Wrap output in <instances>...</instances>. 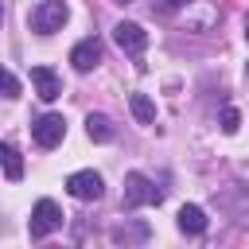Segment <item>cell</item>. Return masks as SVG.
I'll return each mask as SVG.
<instances>
[{
    "label": "cell",
    "instance_id": "cell-9",
    "mask_svg": "<svg viewBox=\"0 0 249 249\" xmlns=\"http://www.w3.org/2000/svg\"><path fill=\"white\" fill-rule=\"evenodd\" d=\"M70 62H74V70H82V74L93 70V66L101 62V43H97V39H82V43L70 51Z\"/></svg>",
    "mask_w": 249,
    "mask_h": 249
},
{
    "label": "cell",
    "instance_id": "cell-6",
    "mask_svg": "<svg viewBox=\"0 0 249 249\" xmlns=\"http://www.w3.org/2000/svg\"><path fill=\"white\" fill-rule=\"evenodd\" d=\"M183 19H187V31H210L218 23V4L214 0H187Z\"/></svg>",
    "mask_w": 249,
    "mask_h": 249
},
{
    "label": "cell",
    "instance_id": "cell-5",
    "mask_svg": "<svg viewBox=\"0 0 249 249\" xmlns=\"http://www.w3.org/2000/svg\"><path fill=\"white\" fill-rule=\"evenodd\" d=\"M66 191H70L74 198H82V202H97L101 191H105V183H101L97 171H74V175L66 179Z\"/></svg>",
    "mask_w": 249,
    "mask_h": 249
},
{
    "label": "cell",
    "instance_id": "cell-14",
    "mask_svg": "<svg viewBox=\"0 0 249 249\" xmlns=\"http://www.w3.org/2000/svg\"><path fill=\"white\" fill-rule=\"evenodd\" d=\"M128 109H132V117H136L140 124H152V121H156V105H152V97H144V93H132V97H128Z\"/></svg>",
    "mask_w": 249,
    "mask_h": 249
},
{
    "label": "cell",
    "instance_id": "cell-21",
    "mask_svg": "<svg viewBox=\"0 0 249 249\" xmlns=\"http://www.w3.org/2000/svg\"><path fill=\"white\" fill-rule=\"evenodd\" d=\"M245 74H249V66H245Z\"/></svg>",
    "mask_w": 249,
    "mask_h": 249
},
{
    "label": "cell",
    "instance_id": "cell-1",
    "mask_svg": "<svg viewBox=\"0 0 249 249\" xmlns=\"http://www.w3.org/2000/svg\"><path fill=\"white\" fill-rule=\"evenodd\" d=\"M160 198H163V191H156V183L148 175H140V171L124 175V198H121L124 210H136V206H148V202H160Z\"/></svg>",
    "mask_w": 249,
    "mask_h": 249
},
{
    "label": "cell",
    "instance_id": "cell-4",
    "mask_svg": "<svg viewBox=\"0 0 249 249\" xmlns=\"http://www.w3.org/2000/svg\"><path fill=\"white\" fill-rule=\"evenodd\" d=\"M31 136H35L39 148H54V144H62V136H66V121H62L58 113H47V117H39V121L31 124Z\"/></svg>",
    "mask_w": 249,
    "mask_h": 249
},
{
    "label": "cell",
    "instance_id": "cell-3",
    "mask_svg": "<svg viewBox=\"0 0 249 249\" xmlns=\"http://www.w3.org/2000/svg\"><path fill=\"white\" fill-rule=\"evenodd\" d=\"M58 226H62V210H58V202L39 198L35 210H31V237H47V233H54Z\"/></svg>",
    "mask_w": 249,
    "mask_h": 249
},
{
    "label": "cell",
    "instance_id": "cell-7",
    "mask_svg": "<svg viewBox=\"0 0 249 249\" xmlns=\"http://www.w3.org/2000/svg\"><path fill=\"white\" fill-rule=\"evenodd\" d=\"M113 39H117V47L124 54H144V47H148V31L140 23H117L113 27Z\"/></svg>",
    "mask_w": 249,
    "mask_h": 249
},
{
    "label": "cell",
    "instance_id": "cell-19",
    "mask_svg": "<svg viewBox=\"0 0 249 249\" xmlns=\"http://www.w3.org/2000/svg\"><path fill=\"white\" fill-rule=\"evenodd\" d=\"M245 39H249V16H245Z\"/></svg>",
    "mask_w": 249,
    "mask_h": 249
},
{
    "label": "cell",
    "instance_id": "cell-20",
    "mask_svg": "<svg viewBox=\"0 0 249 249\" xmlns=\"http://www.w3.org/2000/svg\"><path fill=\"white\" fill-rule=\"evenodd\" d=\"M117 4H128V0H117Z\"/></svg>",
    "mask_w": 249,
    "mask_h": 249
},
{
    "label": "cell",
    "instance_id": "cell-2",
    "mask_svg": "<svg viewBox=\"0 0 249 249\" xmlns=\"http://www.w3.org/2000/svg\"><path fill=\"white\" fill-rule=\"evenodd\" d=\"M66 16H70V8H66L62 0H39L35 12H31V27H35L39 35H51V31H58V27L66 23Z\"/></svg>",
    "mask_w": 249,
    "mask_h": 249
},
{
    "label": "cell",
    "instance_id": "cell-15",
    "mask_svg": "<svg viewBox=\"0 0 249 249\" xmlns=\"http://www.w3.org/2000/svg\"><path fill=\"white\" fill-rule=\"evenodd\" d=\"M86 132H89V140H113V121L101 117V113H89L86 117Z\"/></svg>",
    "mask_w": 249,
    "mask_h": 249
},
{
    "label": "cell",
    "instance_id": "cell-16",
    "mask_svg": "<svg viewBox=\"0 0 249 249\" xmlns=\"http://www.w3.org/2000/svg\"><path fill=\"white\" fill-rule=\"evenodd\" d=\"M237 128H241V113H237V109H222V132L233 136Z\"/></svg>",
    "mask_w": 249,
    "mask_h": 249
},
{
    "label": "cell",
    "instance_id": "cell-13",
    "mask_svg": "<svg viewBox=\"0 0 249 249\" xmlns=\"http://www.w3.org/2000/svg\"><path fill=\"white\" fill-rule=\"evenodd\" d=\"M179 230H183V233H202V230H206L202 206H183V210H179Z\"/></svg>",
    "mask_w": 249,
    "mask_h": 249
},
{
    "label": "cell",
    "instance_id": "cell-12",
    "mask_svg": "<svg viewBox=\"0 0 249 249\" xmlns=\"http://www.w3.org/2000/svg\"><path fill=\"white\" fill-rule=\"evenodd\" d=\"M0 160H4V179H8V183L23 179V160H19V152H16L12 144H0Z\"/></svg>",
    "mask_w": 249,
    "mask_h": 249
},
{
    "label": "cell",
    "instance_id": "cell-10",
    "mask_svg": "<svg viewBox=\"0 0 249 249\" xmlns=\"http://www.w3.org/2000/svg\"><path fill=\"white\" fill-rule=\"evenodd\" d=\"M148 222H124V226H117L113 230V241L117 245H140V241H148Z\"/></svg>",
    "mask_w": 249,
    "mask_h": 249
},
{
    "label": "cell",
    "instance_id": "cell-17",
    "mask_svg": "<svg viewBox=\"0 0 249 249\" xmlns=\"http://www.w3.org/2000/svg\"><path fill=\"white\" fill-rule=\"evenodd\" d=\"M4 97H19V82H16V74H12V70L4 74Z\"/></svg>",
    "mask_w": 249,
    "mask_h": 249
},
{
    "label": "cell",
    "instance_id": "cell-11",
    "mask_svg": "<svg viewBox=\"0 0 249 249\" xmlns=\"http://www.w3.org/2000/svg\"><path fill=\"white\" fill-rule=\"evenodd\" d=\"M222 206L241 222V226H249V187H241V191H233V195H226L222 198Z\"/></svg>",
    "mask_w": 249,
    "mask_h": 249
},
{
    "label": "cell",
    "instance_id": "cell-8",
    "mask_svg": "<svg viewBox=\"0 0 249 249\" xmlns=\"http://www.w3.org/2000/svg\"><path fill=\"white\" fill-rule=\"evenodd\" d=\"M31 86H35V93L43 101H54L62 93V82H58V74L51 66H31Z\"/></svg>",
    "mask_w": 249,
    "mask_h": 249
},
{
    "label": "cell",
    "instance_id": "cell-18",
    "mask_svg": "<svg viewBox=\"0 0 249 249\" xmlns=\"http://www.w3.org/2000/svg\"><path fill=\"white\" fill-rule=\"evenodd\" d=\"M179 4H183V0H156V12H160V16H171Z\"/></svg>",
    "mask_w": 249,
    "mask_h": 249
}]
</instances>
